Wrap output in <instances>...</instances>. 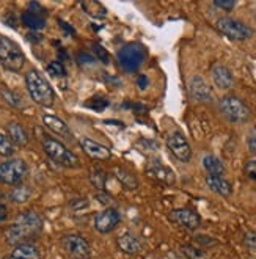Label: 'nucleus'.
I'll use <instances>...</instances> for the list:
<instances>
[{"label":"nucleus","instance_id":"38","mask_svg":"<svg viewBox=\"0 0 256 259\" xmlns=\"http://www.w3.org/2000/svg\"><path fill=\"white\" fill-rule=\"evenodd\" d=\"M137 83H139L140 90H145V88L148 87V79H146V75H139Z\"/></svg>","mask_w":256,"mask_h":259},{"label":"nucleus","instance_id":"12","mask_svg":"<svg viewBox=\"0 0 256 259\" xmlns=\"http://www.w3.org/2000/svg\"><path fill=\"white\" fill-rule=\"evenodd\" d=\"M170 220L176 225H179L181 228H186V230H197V228L201 225V219L195 210L187 209V207H181V209H175L170 212Z\"/></svg>","mask_w":256,"mask_h":259},{"label":"nucleus","instance_id":"8","mask_svg":"<svg viewBox=\"0 0 256 259\" xmlns=\"http://www.w3.org/2000/svg\"><path fill=\"white\" fill-rule=\"evenodd\" d=\"M62 247L71 259H90L92 247L82 234H66L62 237Z\"/></svg>","mask_w":256,"mask_h":259},{"label":"nucleus","instance_id":"36","mask_svg":"<svg viewBox=\"0 0 256 259\" xmlns=\"http://www.w3.org/2000/svg\"><path fill=\"white\" fill-rule=\"evenodd\" d=\"M247 146H248V151L251 152V154L256 156V131H253L248 137L247 140Z\"/></svg>","mask_w":256,"mask_h":259},{"label":"nucleus","instance_id":"16","mask_svg":"<svg viewBox=\"0 0 256 259\" xmlns=\"http://www.w3.org/2000/svg\"><path fill=\"white\" fill-rule=\"evenodd\" d=\"M189 91H190V96L193 101L197 102H210L212 101V93H210V88L207 87V83L198 77V75H195V77L190 80V85H189Z\"/></svg>","mask_w":256,"mask_h":259},{"label":"nucleus","instance_id":"13","mask_svg":"<svg viewBox=\"0 0 256 259\" xmlns=\"http://www.w3.org/2000/svg\"><path fill=\"white\" fill-rule=\"evenodd\" d=\"M22 24L30 30H41L46 27V13L38 4H30L28 10L22 13Z\"/></svg>","mask_w":256,"mask_h":259},{"label":"nucleus","instance_id":"15","mask_svg":"<svg viewBox=\"0 0 256 259\" xmlns=\"http://www.w3.org/2000/svg\"><path fill=\"white\" fill-rule=\"evenodd\" d=\"M79 145L83 149L85 154L93 160H109L112 156V152L107 146H104V145H101L92 139H88V137H82Z\"/></svg>","mask_w":256,"mask_h":259},{"label":"nucleus","instance_id":"32","mask_svg":"<svg viewBox=\"0 0 256 259\" xmlns=\"http://www.w3.org/2000/svg\"><path fill=\"white\" fill-rule=\"evenodd\" d=\"M104 181H105V176L101 170H96V175L92 173V182L93 186L98 187V189H104Z\"/></svg>","mask_w":256,"mask_h":259},{"label":"nucleus","instance_id":"18","mask_svg":"<svg viewBox=\"0 0 256 259\" xmlns=\"http://www.w3.org/2000/svg\"><path fill=\"white\" fill-rule=\"evenodd\" d=\"M206 184H207V187L210 190H212L214 193H217V195H220V196L227 198V196H231V193H233V186L223 176L207 175L206 176Z\"/></svg>","mask_w":256,"mask_h":259},{"label":"nucleus","instance_id":"11","mask_svg":"<svg viewBox=\"0 0 256 259\" xmlns=\"http://www.w3.org/2000/svg\"><path fill=\"white\" fill-rule=\"evenodd\" d=\"M121 222V214L115 207H107L101 210L95 219V230L101 234H109Z\"/></svg>","mask_w":256,"mask_h":259},{"label":"nucleus","instance_id":"25","mask_svg":"<svg viewBox=\"0 0 256 259\" xmlns=\"http://www.w3.org/2000/svg\"><path fill=\"white\" fill-rule=\"evenodd\" d=\"M0 95H2L4 101L8 105H11V107H14V109L22 107V98L18 93H14V91H11L8 88H2V90H0Z\"/></svg>","mask_w":256,"mask_h":259},{"label":"nucleus","instance_id":"35","mask_svg":"<svg viewBox=\"0 0 256 259\" xmlns=\"http://www.w3.org/2000/svg\"><path fill=\"white\" fill-rule=\"evenodd\" d=\"M77 63L79 65H93L96 63V58L93 55H90V54H79L77 55Z\"/></svg>","mask_w":256,"mask_h":259},{"label":"nucleus","instance_id":"29","mask_svg":"<svg viewBox=\"0 0 256 259\" xmlns=\"http://www.w3.org/2000/svg\"><path fill=\"white\" fill-rule=\"evenodd\" d=\"M48 72L52 75V77H65L66 75V69L63 66L62 62H52L48 65Z\"/></svg>","mask_w":256,"mask_h":259},{"label":"nucleus","instance_id":"14","mask_svg":"<svg viewBox=\"0 0 256 259\" xmlns=\"http://www.w3.org/2000/svg\"><path fill=\"white\" fill-rule=\"evenodd\" d=\"M42 123L52 134H55L60 139H63L65 142H74L72 131L62 118H58L55 115H42Z\"/></svg>","mask_w":256,"mask_h":259},{"label":"nucleus","instance_id":"39","mask_svg":"<svg viewBox=\"0 0 256 259\" xmlns=\"http://www.w3.org/2000/svg\"><path fill=\"white\" fill-rule=\"evenodd\" d=\"M206 239H207L206 236H198L197 237V240L200 243H204V245H214V243H216V240H212V239H209V240H206Z\"/></svg>","mask_w":256,"mask_h":259},{"label":"nucleus","instance_id":"28","mask_svg":"<svg viewBox=\"0 0 256 259\" xmlns=\"http://www.w3.org/2000/svg\"><path fill=\"white\" fill-rule=\"evenodd\" d=\"M181 253H183L187 259H207V254L203 250L193 247V245H183L181 247Z\"/></svg>","mask_w":256,"mask_h":259},{"label":"nucleus","instance_id":"4","mask_svg":"<svg viewBox=\"0 0 256 259\" xmlns=\"http://www.w3.org/2000/svg\"><path fill=\"white\" fill-rule=\"evenodd\" d=\"M0 65L11 72H19L25 65V55L19 44L7 36H0Z\"/></svg>","mask_w":256,"mask_h":259},{"label":"nucleus","instance_id":"23","mask_svg":"<svg viewBox=\"0 0 256 259\" xmlns=\"http://www.w3.org/2000/svg\"><path fill=\"white\" fill-rule=\"evenodd\" d=\"M148 173L151 175L153 178H156V179L165 182V184H173V182H175V175H173L168 168H165V166H162V165H154L153 168H149V170H148Z\"/></svg>","mask_w":256,"mask_h":259},{"label":"nucleus","instance_id":"20","mask_svg":"<svg viewBox=\"0 0 256 259\" xmlns=\"http://www.w3.org/2000/svg\"><path fill=\"white\" fill-rule=\"evenodd\" d=\"M118 247L126 254H137L143 248L142 242L135 237L132 233H124L123 236H119L118 237Z\"/></svg>","mask_w":256,"mask_h":259},{"label":"nucleus","instance_id":"6","mask_svg":"<svg viewBox=\"0 0 256 259\" xmlns=\"http://www.w3.org/2000/svg\"><path fill=\"white\" fill-rule=\"evenodd\" d=\"M28 176V166L22 159H10L0 163V182L18 187Z\"/></svg>","mask_w":256,"mask_h":259},{"label":"nucleus","instance_id":"33","mask_svg":"<svg viewBox=\"0 0 256 259\" xmlns=\"http://www.w3.org/2000/svg\"><path fill=\"white\" fill-rule=\"evenodd\" d=\"M244 243H245V245H247L250 250L256 251V231L247 233V234L244 236Z\"/></svg>","mask_w":256,"mask_h":259},{"label":"nucleus","instance_id":"7","mask_svg":"<svg viewBox=\"0 0 256 259\" xmlns=\"http://www.w3.org/2000/svg\"><path fill=\"white\" fill-rule=\"evenodd\" d=\"M118 63L126 72H135L137 71L146 58V51L143 49L142 44L137 42H129L123 46L118 51Z\"/></svg>","mask_w":256,"mask_h":259},{"label":"nucleus","instance_id":"40","mask_svg":"<svg viewBox=\"0 0 256 259\" xmlns=\"http://www.w3.org/2000/svg\"><path fill=\"white\" fill-rule=\"evenodd\" d=\"M7 217H8V210H7V207H5L4 204H0V223H2Z\"/></svg>","mask_w":256,"mask_h":259},{"label":"nucleus","instance_id":"1","mask_svg":"<svg viewBox=\"0 0 256 259\" xmlns=\"http://www.w3.org/2000/svg\"><path fill=\"white\" fill-rule=\"evenodd\" d=\"M42 233V219L35 210H25L10 223L5 231L4 237L8 245L18 247L24 243H32L39 234Z\"/></svg>","mask_w":256,"mask_h":259},{"label":"nucleus","instance_id":"22","mask_svg":"<svg viewBox=\"0 0 256 259\" xmlns=\"http://www.w3.org/2000/svg\"><path fill=\"white\" fill-rule=\"evenodd\" d=\"M203 166H204V170L207 171V175H212V176H223L225 175L223 162L219 157L212 156V154L203 157Z\"/></svg>","mask_w":256,"mask_h":259},{"label":"nucleus","instance_id":"9","mask_svg":"<svg viewBox=\"0 0 256 259\" xmlns=\"http://www.w3.org/2000/svg\"><path fill=\"white\" fill-rule=\"evenodd\" d=\"M216 25L222 35H225L233 41H245L251 38L253 35V30L248 25L239 22L233 18H220Z\"/></svg>","mask_w":256,"mask_h":259},{"label":"nucleus","instance_id":"21","mask_svg":"<svg viewBox=\"0 0 256 259\" xmlns=\"http://www.w3.org/2000/svg\"><path fill=\"white\" fill-rule=\"evenodd\" d=\"M7 135H8V139L13 142L14 146L24 148L28 145V134L24 129V126L19 123H10L7 126Z\"/></svg>","mask_w":256,"mask_h":259},{"label":"nucleus","instance_id":"26","mask_svg":"<svg viewBox=\"0 0 256 259\" xmlns=\"http://www.w3.org/2000/svg\"><path fill=\"white\" fill-rule=\"evenodd\" d=\"M30 195H32V192H30V189H28V187L18 186L16 189H13V192L10 193V198H11V201H13V203L21 204V203L28 201Z\"/></svg>","mask_w":256,"mask_h":259},{"label":"nucleus","instance_id":"27","mask_svg":"<svg viewBox=\"0 0 256 259\" xmlns=\"http://www.w3.org/2000/svg\"><path fill=\"white\" fill-rule=\"evenodd\" d=\"M14 151H16V148H14L13 142L8 139V135L0 132V156L11 157L14 154Z\"/></svg>","mask_w":256,"mask_h":259},{"label":"nucleus","instance_id":"5","mask_svg":"<svg viewBox=\"0 0 256 259\" xmlns=\"http://www.w3.org/2000/svg\"><path fill=\"white\" fill-rule=\"evenodd\" d=\"M220 113L227 118L230 123H247L251 116L247 104L236 96H225L219 104Z\"/></svg>","mask_w":256,"mask_h":259},{"label":"nucleus","instance_id":"3","mask_svg":"<svg viewBox=\"0 0 256 259\" xmlns=\"http://www.w3.org/2000/svg\"><path fill=\"white\" fill-rule=\"evenodd\" d=\"M42 149L52 162L65 166V168H79L80 166V159L54 137H42Z\"/></svg>","mask_w":256,"mask_h":259},{"label":"nucleus","instance_id":"34","mask_svg":"<svg viewBox=\"0 0 256 259\" xmlns=\"http://www.w3.org/2000/svg\"><path fill=\"white\" fill-rule=\"evenodd\" d=\"M214 5L225 10V11H231L236 7V2H234V0H216Z\"/></svg>","mask_w":256,"mask_h":259},{"label":"nucleus","instance_id":"31","mask_svg":"<svg viewBox=\"0 0 256 259\" xmlns=\"http://www.w3.org/2000/svg\"><path fill=\"white\" fill-rule=\"evenodd\" d=\"M244 171H245V175H247L248 179L256 181V159H251V160H248V162L245 163Z\"/></svg>","mask_w":256,"mask_h":259},{"label":"nucleus","instance_id":"2","mask_svg":"<svg viewBox=\"0 0 256 259\" xmlns=\"http://www.w3.org/2000/svg\"><path fill=\"white\" fill-rule=\"evenodd\" d=\"M25 87L32 101L41 107H51L55 102V91L46 77L36 69L28 71L25 75Z\"/></svg>","mask_w":256,"mask_h":259},{"label":"nucleus","instance_id":"17","mask_svg":"<svg viewBox=\"0 0 256 259\" xmlns=\"http://www.w3.org/2000/svg\"><path fill=\"white\" fill-rule=\"evenodd\" d=\"M210 75H212V80H214L217 88H220V90H231L233 88L234 79H233L231 71L227 66L214 65L212 69H210Z\"/></svg>","mask_w":256,"mask_h":259},{"label":"nucleus","instance_id":"37","mask_svg":"<svg viewBox=\"0 0 256 259\" xmlns=\"http://www.w3.org/2000/svg\"><path fill=\"white\" fill-rule=\"evenodd\" d=\"M96 101H99V102H95V104H88V107H92L93 110H104V109L109 105V101H105V99H102V98H98Z\"/></svg>","mask_w":256,"mask_h":259},{"label":"nucleus","instance_id":"30","mask_svg":"<svg viewBox=\"0 0 256 259\" xmlns=\"http://www.w3.org/2000/svg\"><path fill=\"white\" fill-rule=\"evenodd\" d=\"M93 54H95L96 60H99V62H102L104 65H109V62H110L109 54L101 44H93Z\"/></svg>","mask_w":256,"mask_h":259},{"label":"nucleus","instance_id":"19","mask_svg":"<svg viewBox=\"0 0 256 259\" xmlns=\"http://www.w3.org/2000/svg\"><path fill=\"white\" fill-rule=\"evenodd\" d=\"M2 259H41V254L33 243H24V245L14 247L13 251Z\"/></svg>","mask_w":256,"mask_h":259},{"label":"nucleus","instance_id":"24","mask_svg":"<svg viewBox=\"0 0 256 259\" xmlns=\"http://www.w3.org/2000/svg\"><path fill=\"white\" fill-rule=\"evenodd\" d=\"M116 175H118V179L121 181V184L127 190H135V189H137L139 182H137V179H135V176L131 171H127L124 168H116Z\"/></svg>","mask_w":256,"mask_h":259},{"label":"nucleus","instance_id":"10","mask_svg":"<svg viewBox=\"0 0 256 259\" xmlns=\"http://www.w3.org/2000/svg\"><path fill=\"white\" fill-rule=\"evenodd\" d=\"M167 146L178 160L189 162L192 159V148H190L186 135L183 132L176 131V132L170 134L168 139H167Z\"/></svg>","mask_w":256,"mask_h":259}]
</instances>
